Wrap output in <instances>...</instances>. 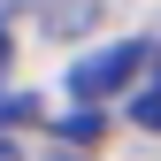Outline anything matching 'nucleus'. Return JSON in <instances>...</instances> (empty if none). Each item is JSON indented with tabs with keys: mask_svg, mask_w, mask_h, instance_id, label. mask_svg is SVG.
Listing matches in <instances>:
<instances>
[{
	"mask_svg": "<svg viewBox=\"0 0 161 161\" xmlns=\"http://www.w3.org/2000/svg\"><path fill=\"white\" fill-rule=\"evenodd\" d=\"M138 62H146V46H100V54H85V62L69 69V100H77V108H92V100L123 92L130 77H138Z\"/></svg>",
	"mask_w": 161,
	"mask_h": 161,
	"instance_id": "f257e3e1",
	"label": "nucleus"
},
{
	"mask_svg": "<svg viewBox=\"0 0 161 161\" xmlns=\"http://www.w3.org/2000/svg\"><path fill=\"white\" fill-rule=\"evenodd\" d=\"M130 123L138 130H161V85H146V92L130 100Z\"/></svg>",
	"mask_w": 161,
	"mask_h": 161,
	"instance_id": "f03ea898",
	"label": "nucleus"
},
{
	"mask_svg": "<svg viewBox=\"0 0 161 161\" xmlns=\"http://www.w3.org/2000/svg\"><path fill=\"white\" fill-rule=\"evenodd\" d=\"M31 108H38L31 92H0V123H31Z\"/></svg>",
	"mask_w": 161,
	"mask_h": 161,
	"instance_id": "7ed1b4c3",
	"label": "nucleus"
},
{
	"mask_svg": "<svg viewBox=\"0 0 161 161\" xmlns=\"http://www.w3.org/2000/svg\"><path fill=\"white\" fill-rule=\"evenodd\" d=\"M8 62H15V54H8V31H0V85H8Z\"/></svg>",
	"mask_w": 161,
	"mask_h": 161,
	"instance_id": "20e7f679",
	"label": "nucleus"
},
{
	"mask_svg": "<svg viewBox=\"0 0 161 161\" xmlns=\"http://www.w3.org/2000/svg\"><path fill=\"white\" fill-rule=\"evenodd\" d=\"M8 8H23V0H0V15H8Z\"/></svg>",
	"mask_w": 161,
	"mask_h": 161,
	"instance_id": "39448f33",
	"label": "nucleus"
},
{
	"mask_svg": "<svg viewBox=\"0 0 161 161\" xmlns=\"http://www.w3.org/2000/svg\"><path fill=\"white\" fill-rule=\"evenodd\" d=\"M0 161H15V153H8V146H0Z\"/></svg>",
	"mask_w": 161,
	"mask_h": 161,
	"instance_id": "423d86ee",
	"label": "nucleus"
}]
</instances>
